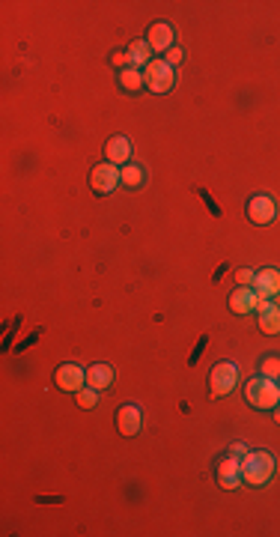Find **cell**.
<instances>
[{"label":"cell","mask_w":280,"mask_h":537,"mask_svg":"<svg viewBox=\"0 0 280 537\" xmlns=\"http://www.w3.org/2000/svg\"><path fill=\"white\" fill-rule=\"evenodd\" d=\"M242 466V480L251 487H263L274 472V457L268 451H248V457L239 460Z\"/></svg>","instance_id":"6da1fadb"},{"label":"cell","mask_w":280,"mask_h":537,"mask_svg":"<svg viewBox=\"0 0 280 537\" xmlns=\"http://www.w3.org/2000/svg\"><path fill=\"white\" fill-rule=\"evenodd\" d=\"M244 400L256 409H274L280 403V385L268 376H253L248 385H244Z\"/></svg>","instance_id":"7a4b0ae2"},{"label":"cell","mask_w":280,"mask_h":537,"mask_svg":"<svg viewBox=\"0 0 280 537\" xmlns=\"http://www.w3.org/2000/svg\"><path fill=\"white\" fill-rule=\"evenodd\" d=\"M239 382V367L233 364V361H221L212 367V373H209V397H223V394H230L233 388H236Z\"/></svg>","instance_id":"3957f363"},{"label":"cell","mask_w":280,"mask_h":537,"mask_svg":"<svg viewBox=\"0 0 280 537\" xmlns=\"http://www.w3.org/2000/svg\"><path fill=\"white\" fill-rule=\"evenodd\" d=\"M143 84L152 93H167L173 87V66L167 60H149V66L143 69Z\"/></svg>","instance_id":"277c9868"},{"label":"cell","mask_w":280,"mask_h":537,"mask_svg":"<svg viewBox=\"0 0 280 537\" xmlns=\"http://www.w3.org/2000/svg\"><path fill=\"white\" fill-rule=\"evenodd\" d=\"M119 182H122V171L110 162L93 167V173H89V185H93V192H98V194H110Z\"/></svg>","instance_id":"5b68a950"},{"label":"cell","mask_w":280,"mask_h":537,"mask_svg":"<svg viewBox=\"0 0 280 537\" xmlns=\"http://www.w3.org/2000/svg\"><path fill=\"white\" fill-rule=\"evenodd\" d=\"M54 382H57V388L63 391H81L87 385V371H81L78 364H60L57 367V373H54Z\"/></svg>","instance_id":"8992f818"},{"label":"cell","mask_w":280,"mask_h":537,"mask_svg":"<svg viewBox=\"0 0 280 537\" xmlns=\"http://www.w3.org/2000/svg\"><path fill=\"white\" fill-rule=\"evenodd\" d=\"M253 289L260 299L280 296V268H260L253 278Z\"/></svg>","instance_id":"52a82bcc"},{"label":"cell","mask_w":280,"mask_h":537,"mask_svg":"<svg viewBox=\"0 0 280 537\" xmlns=\"http://www.w3.org/2000/svg\"><path fill=\"white\" fill-rule=\"evenodd\" d=\"M274 212H277V206H274L272 197L256 194V197L248 200V218H251L253 224H272V221H274Z\"/></svg>","instance_id":"ba28073f"},{"label":"cell","mask_w":280,"mask_h":537,"mask_svg":"<svg viewBox=\"0 0 280 537\" xmlns=\"http://www.w3.org/2000/svg\"><path fill=\"white\" fill-rule=\"evenodd\" d=\"M117 427L122 436H138L143 427V415H140V406L134 403H126L119 412H117Z\"/></svg>","instance_id":"9c48e42d"},{"label":"cell","mask_w":280,"mask_h":537,"mask_svg":"<svg viewBox=\"0 0 280 537\" xmlns=\"http://www.w3.org/2000/svg\"><path fill=\"white\" fill-rule=\"evenodd\" d=\"M218 484L223 489H236L242 484V466H239V460L233 454L227 457V460L218 463Z\"/></svg>","instance_id":"30bf717a"},{"label":"cell","mask_w":280,"mask_h":537,"mask_svg":"<svg viewBox=\"0 0 280 537\" xmlns=\"http://www.w3.org/2000/svg\"><path fill=\"white\" fill-rule=\"evenodd\" d=\"M149 48L152 51H161V54H167L173 48V27L170 24H164V21H159V24H152L149 27Z\"/></svg>","instance_id":"8fae6325"},{"label":"cell","mask_w":280,"mask_h":537,"mask_svg":"<svg viewBox=\"0 0 280 537\" xmlns=\"http://www.w3.org/2000/svg\"><path fill=\"white\" fill-rule=\"evenodd\" d=\"M256 313H260V329H263L265 334H277V331H280V308H274L268 299H260Z\"/></svg>","instance_id":"7c38bea8"},{"label":"cell","mask_w":280,"mask_h":537,"mask_svg":"<svg viewBox=\"0 0 280 537\" xmlns=\"http://www.w3.org/2000/svg\"><path fill=\"white\" fill-rule=\"evenodd\" d=\"M87 385L96 388V391H105L114 385V367L110 364H89L87 371Z\"/></svg>","instance_id":"4fadbf2b"},{"label":"cell","mask_w":280,"mask_h":537,"mask_svg":"<svg viewBox=\"0 0 280 537\" xmlns=\"http://www.w3.org/2000/svg\"><path fill=\"white\" fill-rule=\"evenodd\" d=\"M256 305H260V296H256V289H251V287H239L236 293L230 296V308L236 313H251V310H256Z\"/></svg>","instance_id":"5bb4252c"},{"label":"cell","mask_w":280,"mask_h":537,"mask_svg":"<svg viewBox=\"0 0 280 537\" xmlns=\"http://www.w3.org/2000/svg\"><path fill=\"white\" fill-rule=\"evenodd\" d=\"M105 155H108V162L110 164H126L128 159H131V143H128V138H110L108 141V147H105Z\"/></svg>","instance_id":"9a60e30c"},{"label":"cell","mask_w":280,"mask_h":537,"mask_svg":"<svg viewBox=\"0 0 280 537\" xmlns=\"http://www.w3.org/2000/svg\"><path fill=\"white\" fill-rule=\"evenodd\" d=\"M149 54H152V48H149V42H143V39H134L128 45V60H131L134 69H138V66H149Z\"/></svg>","instance_id":"2e32d148"},{"label":"cell","mask_w":280,"mask_h":537,"mask_svg":"<svg viewBox=\"0 0 280 537\" xmlns=\"http://www.w3.org/2000/svg\"><path fill=\"white\" fill-rule=\"evenodd\" d=\"M119 87L126 90V93H138L140 87H147V84H143V72H138L134 66L122 69V72H119Z\"/></svg>","instance_id":"e0dca14e"},{"label":"cell","mask_w":280,"mask_h":537,"mask_svg":"<svg viewBox=\"0 0 280 537\" xmlns=\"http://www.w3.org/2000/svg\"><path fill=\"white\" fill-rule=\"evenodd\" d=\"M122 185H128V188L143 185V167L140 164H126L122 167Z\"/></svg>","instance_id":"ac0fdd59"},{"label":"cell","mask_w":280,"mask_h":537,"mask_svg":"<svg viewBox=\"0 0 280 537\" xmlns=\"http://www.w3.org/2000/svg\"><path fill=\"white\" fill-rule=\"evenodd\" d=\"M96 403H98V391H96V388L87 385V388L78 391V406H81V409H93Z\"/></svg>","instance_id":"d6986e66"},{"label":"cell","mask_w":280,"mask_h":537,"mask_svg":"<svg viewBox=\"0 0 280 537\" xmlns=\"http://www.w3.org/2000/svg\"><path fill=\"white\" fill-rule=\"evenodd\" d=\"M263 376H268V379H280V358L277 355H268L265 361H263Z\"/></svg>","instance_id":"ffe728a7"},{"label":"cell","mask_w":280,"mask_h":537,"mask_svg":"<svg viewBox=\"0 0 280 537\" xmlns=\"http://www.w3.org/2000/svg\"><path fill=\"white\" fill-rule=\"evenodd\" d=\"M253 278H256V272H251V268H239V272H236L239 287H251V284H253Z\"/></svg>","instance_id":"44dd1931"},{"label":"cell","mask_w":280,"mask_h":537,"mask_svg":"<svg viewBox=\"0 0 280 537\" xmlns=\"http://www.w3.org/2000/svg\"><path fill=\"white\" fill-rule=\"evenodd\" d=\"M110 63H114V66H122V69H128V51H114V54H110Z\"/></svg>","instance_id":"7402d4cb"},{"label":"cell","mask_w":280,"mask_h":537,"mask_svg":"<svg viewBox=\"0 0 280 537\" xmlns=\"http://www.w3.org/2000/svg\"><path fill=\"white\" fill-rule=\"evenodd\" d=\"M182 57H185V51H179V48H170V51H167V63H170V66H176V63H182Z\"/></svg>","instance_id":"603a6c76"},{"label":"cell","mask_w":280,"mask_h":537,"mask_svg":"<svg viewBox=\"0 0 280 537\" xmlns=\"http://www.w3.org/2000/svg\"><path fill=\"white\" fill-rule=\"evenodd\" d=\"M248 451H251V448H248V445H242V442H236V445L230 448V454L236 457V460H242V457H248Z\"/></svg>","instance_id":"cb8c5ba5"},{"label":"cell","mask_w":280,"mask_h":537,"mask_svg":"<svg viewBox=\"0 0 280 537\" xmlns=\"http://www.w3.org/2000/svg\"><path fill=\"white\" fill-rule=\"evenodd\" d=\"M274 421L280 424V406H274Z\"/></svg>","instance_id":"d4e9b609"},{"label":"cell","mask_w":280,"mask_h":537,"mask_svg":"<svg viewBox=\"0 0 280 537\" xmlns=\"http://www.w3.org/2000/svg\"><path fill=\"white\" fill-rule=\"evenodd\" d=\"M277 385H280V382H277Z\"/></svg>","instance_id":"484cf974"}]
</instances>
